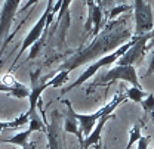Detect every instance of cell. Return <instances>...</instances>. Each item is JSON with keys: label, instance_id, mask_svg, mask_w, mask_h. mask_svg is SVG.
Returning <instances> with one entry per match:
<instances>
[{"label": "cell", "instance_id": "6da1fadb", "mask_svg": "<svg viewBox=\"0 0 154 149\" xmlns=\"http://www.w3.org/2000/svg\"><path fill=\"white\" fill-rule=\"evenodd\" d=\"M134 38L132 36V27H131V15L123 13L120 18L114 21H108L105 27L101 30V33L96 36L89 46L85 49L79 50L76 55L70 56L65 59L59 71H73L79 67L91 62V61H98V58H104V53L113 49H119L125 43L131 41Z\"/></svg>", "mask_w": 154, "mask_h": 149}, {"label": "cell", "instance_id": "7a4b0ae2", "mask_svg": "<svg viewBox=\"0 0 154 149\" xmlns=\"http://www.w3.org/2000/svg\"><path fill=\"white\" fill-rule=\"evenodd\" d=\"M126 99H128L126 94L123 93L122 90H119L110 103H107L105 106H102L101 109H98V111L94 112V114H77V112L74 111V108L71 106L70 100H64V105H67V109L71 112V115L76 118V121L79 123V127H80L82 134L88 137V136L92 133V130L95 129L98 121H99L102 117H105V115H111V112L114 111L122 102H125Z\"/></svg>", "mask_w": 154, "mask_h": 149}, {"label": "cell", "instance_id": "3957f363", "mask_svg": "<svg viewBox=\"0 0 154 149\" xmlns=\"http://www.w3.org/2000/svg\"><path fill=\"white\" fill-rule=\"evenodd\" d=\"M139 37H135L134 36V38L131 40V41H128V43H125L123 46H120L119 49H116L113 53H110V55H107V56H104V58H101V59H98V61H95L92 65H89L82 74H80V77L76 80V83H71L68 87H65V90L62 92V93L65 94L67 92H70L71 89H74V87H79V86H82L83 83H86L92 75L95 74L98 70H101L102 67H108V65H111V64H114V62H117L122 56L125 55L132 46H134L135 43H136V40H138Z\"/></svg>", "mask_w": 154, "mask_h": 149}, {"label": "cell", "instance_id": "277c9868", "mask_svg": "<svg viewBox=\"0 0 154 149\" xmlns=\"http://www.w3.org/2000/svg\"><path fill=\"white\" fill-rule=\"evenodd\" d=\"M135 16V37H142L151 33L154 28V15L151 4L142 0H136L134 3Z\"/></svg>", "mask_w": 154, "mask_h": 149}, {"label": "cell", "instance_id": "5b68a950", "mask_svg": "<svg viewBox=\"0 0 154 149\" xmlns=\"http://www.w3.org/2000/svg\"><path fill=\"white\" fill-rule=\"evenodd\" d=\"M42 115H43V123H45V133L48 136V149H65L64 139H62L64 117L61 115V112L54 111L51 115V120L45 117V112H42Z\"/></svg>", "mask_w": 154, "mask_h": 149}, {"label": "cell", "instance_id": "8992f818", "mask_svg": "<svg viewBox=\"0 0 154 149\" xmlns=\"http://www.w3.org/2000/svg\"><path fill=\"white\" fill-rule=\"evenodd\" d=\"M117 80H123V81H128L132 84V87H138L141 89V84H139V80H138V74H136V68L135 65L132 67H120V65H116L111 70L107 71V74L104 75L101 80H96V83H94L92 87H96L102 83H111V81H117Z\"/></svg>", "mask_w": 154, "mask_h": 149}, {"label": "cell", "instance_id": "52a82bcc", "mask_svg": "<svg viewBox=\"0 0 154 149\" xmlns=\"http://www.w3.org/2000/svg\"><path fill=\"white\" fill-rule=\"evenodd\" d=\"M52 6H54V3H52V1H48V4H46V9H45L43 15L38 18V21L34 24V27L28 31V34H27L25 38H24V41H22V44H21V50L18 52V55H17V59H15V61H18L19 56L22 55L28 47H31L36 41H38V40L42 38L43 31L48 28V15H49V10L52 9Z\"/></svg>", "mask_w": 154, "mask_h": 149}, {"label": "cell", "instance_id": "ba28073f", "mask_svg": "<svg viewBox=\"0 0 154 149\" xmlns=\"http://www.w3.org/2000/svg\"><path fill=\"white\" fill-rule=\"evenodd\" d=\"M153 37H154V30L151 33H148V34L139 37L136 40V43H135L134 46L117 61V65H120V67H131V65H132V67H134L135 62H139V61L145 56L147 50H148L147 41Z\"/></svg>", "mask_w": 154, "mask_h": 149}, {"label": "cell", "instance_id": "9c48e42d", "mask_svg": "<svg viewBox=\"0 0 154 149\" xmlns=\"http://www.w3.org/2000/svg\"><path fill=\"white\" fill-rule=\"evenodd\" d=\"M19 7V0H8L3 3L2 13H0V38L9 36V30L12 21L15 18L17 9Z\"/></svg>", "mask_w": 154, "mask_h": 149}, {"label": "cell", "instance_id": "30bf717a", "mask_svg": "<svg viewBox=\"0 0 154 149\" xmlns=\"http://www.w3.org/2000/svg\"><path fill=\"white\" fill-rule=\"evenodd\" d=\"M86 4H88V9H89V16L86 21L85 30L86 31L92 30V37L95 38L102 30V7L96 1H88Z\"/></svg>", "mask_w": 154, "mask_h": 149}, {"label": "cell", "instance_id": "8fae6325", "mask_svg": "<svg viewBox=\"0 0 154 149\" xmlns=\"http://www.w3.org/2000/svg\"><path fill=\"white\" fill-rule=\"evenodd\" d=\"M48 87H51L49 81L38 84L37 81H36V75L31 77V90H30V96H28V100H30V109L27 111L28 117H31V115L36 114V108H37L38 102H40V96H42V93H43Z\"/></svg>", "mask_w": 154, "mask_h": 149}, {"label": "cell", "instance_id": "7c38bea8", "mask_svg": "<svg viewBox=\"0 0 154 149\" xmlns=\"http://www.w3.org/2000/svg\"><path fill=\"white\" fill-rule=\"evenodd\" d=\"M110 118H111V115H105V117H102V118L98 121V124L95 126V129L92 130V133L85 139V142H83V145H82V149H89L91 146H96V145L101 143V133L104 130L105 123H107ZM113 118H114V117H113Z\"/></svg>", "mask_w": 154, "mask_h": 149}, {"label": "cell", "instance_id": "4fadbf2b", "mask_svg": "<svg viewBox=\"0 0 154 149\" xmlns=\"http://www.w3.org/2000/svg\"><path fill=\"white\" fill-rule=\"evenodd\" d=\"M62 130L65 131V133H71V134L77 136V139H79V143H80V145H83V142H85V137H83V134H82V131H80V127L77 126L76 118L71 115V112L68 111V109H67V115L64 117Z\"/></svg>", "mask_w": 154, "mask_h": 149}, {"label": "cell", "instance_id": "5bb4252c", "mask_svg": "<svg viewBox=\"0 0 154 149\" xmlns=\"http://www.w3.org/2000/svg\"><path fill=\"white\" fill-rule=\"evenodd\" d=\"M33 131L30 130V129H27V130L21 131L18 134H15V136H12V137H9V139H3V142L2 143H14V145H18L22 148H27L30 143H28V137H30V134H31Z\"/></svg>", "mask_w": 154, "mask_h": 149}, {"label": "cell", "instance_id": "9a60e30c", "mask_svg": "<svg viewBox=\"0 0 154 149\" xmlns=\"http://www.w3.org/2000/svg\"><path fill=\"white\" fill-rule=\"evenodd\" d=\"M147 94L142 89H138V87H128L126 89V97L128 99H131V100H134V102H138V103H141L145 97H147Z\"/></svg>", "mask_w": 154, "mask_h": 149}, {"label": "cell", "instance_id": "2e32d148", "mask_svg": "<svg viewBox=\"0 0 154 149\" xmlns=\"http://www.w3.org/2000/svg\"><path fill=\"white\" fill-rule=\"evenodd\" d=\"M141 129H142V124L141 123H138V124H135L134 127H132V130H131V134H129V142H128V146L125 149H131L134 146L135 143H138L139 142V139L142 137V134H141Z\"/></svg>", "mask_w": 154, "mask_h": 149}, {"label": "cell", "instance_id": "e0dca14e", "mask_svg": "<svg viewBox=\"0 0 154 149\" xmlns=\"http://www.w3.org/2000/svg\"><path fill=\"white\" fill-rule=\"evenodd\" d=\"M132 10V6L129 4H117L116 7H113L110 10V16H108V21H114L117 19L119 15H123V13H129Z\"/></svg>", "mask_w": 154, "mask_h": 149}, {"label": "cell", "instance_id": "ac0fdd59", "mask_svg": "<svg viewBox=\"0 0 154 149\" xmlns=\"http://www.w3.org/2000/svg\"><path fill=\"white\" fill-rule=\"evenodd\" d=\"M68 77H70V73H68V71H59L54 78L49 80V84L54 86V87H61L64 83L68 81Z\"/></svg>", "mask_w": 154, "mask_h": 149}, {"label": "cell", "instance_id": "d6986e66", "mask_svg": "<svg viewBox=\"0 0 154 149\" xmlns=\"http://www.w3.org/2000/svg\"><path fill=\"white\" fill-rule=\"evenodd\" d=\"M28 123H30V117H28L27 112H24L22 115H19L18 118L11 121V129H19V127H22V126H25Z\"/></svg>", "mask_w": 154, "mask_h": 149}, {"label": "cell", "instance_id": "ffe728a7", "mask_svg": "<svg viewBox=\"0 0 154 149\" xmlns=\"http://www.w3.org/2000/svg\"><path fill=\"white\" fill-rule=\"evenodd\" d=\"M141 106L145 112H153L154 114V94L153 93H148L147 97L141 102Z\"/></svg>", "mask_w": 154, "mask_h": 149}, {"label": "cell", "instance_id": "44dd1931", "mask_svg": "<svg viewBox=\"0 0 154 149\" xmlns=\"http://www.w3.org/2000/svg\"><path fill=\"white\" fill-rule=\"evenodd\" d=\"M43 43H45V38L42 37L38 41H36L33 46H31V50H30V55H28V59H36L40 53V50H42V46H43Z\"/></svg>", "mask_w": 154, "mask_h": 149}, {"label": "cell", "instance_id": "7402d4cb", "mask_svg": "<svg viewBox=\"0 0 154 149\" xmlns=\"http://www.w3.org/2000/svg\"><path fill=\"white\" fill-rule=\"evenodd\" d=\"M148 145H150V137H141L139 142H138V146L136 149H148Z\"/></svg>", "mask_w": 154, "mask_h": 149}, {"label": "cell", "instance_id": "603a6c76", "mask_svg": "<svg viewBox=\"0 0 154 149\" xmlns=\"http://www.w3.org/2000/svg\"><path fill=\"white\" fill-rule=\"evenodd\" d=\"M6 129H11V121H0V133Z\"/></svg>", "mask_w": 154, "mask_h": 149}, {"label": "cell", "instance_id": "cb8c5ba5", "mask_svg": "<svg viewBox=\"0 0 154 149\" xmlns=\"http://www.w3.org/2000/svg\"><path fill=\"white\" fill-rule=\"evenodd\" d=\"M151 74H154V53H153V58H151V62L148 65V73H147V75H151Z\"/></svg>", "mask_w": 154, "mask_h": 149}, {"label": "cell", "instance_id": "d4e9b609", "mask_svg": "<svg viewBox=\"0 0 154 149\" xmlns=\"http://www.w3.org/2000/svg\"><path fill=\"white\" fill-rule=\"evenodd\" d=\"M22 149H36V145H34V143H30L27 148H22Z\"/></svg>", "mask_w": 154, "mask_h": 149}, {"label": "cell", "instance_id": "484cf974", "mask_svg": "<svg viewBox=\"0 0 154 149\" xmlns=\"http://www.w3.org/2000/svg\"><path fill=\"white\" fill-rule=\"evenodd\" d=\"M95 149H104L102 148V143H99V145H96V146H94Z\"/></svg>", "mask_w": 154, "mask_h": 149}]
</instances>
